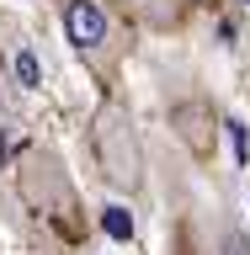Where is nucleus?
<instances>
[{
    "instance_id": "nucleus-1",
    "label": "nucleus",
    "mask_w": 250,
    "mask_h": 255,
    "mask_svg": "<svg viewBox=\"0 0 250 255\" xmlns=\"http://www.w3.org/2000/svg\"><path fill=\"white\" fill-rule=\"evenodd\" d=\"M64 32H69V43H75V53L85 59L91 75H101V80L117 75L128 32L107 0H64Z\"/></svg>"
},
{
    "instance_id": "nucleus-2",
    "label": "nucleus",
    "mask_w": 250,
    "mask_h": 255,
    "mask_svg": "<svg viewBox=\"0 0 250 255\" xmlns=\"http://www.w3.org/2000/svg\"><path fill=\"white\" fill-rule=\"evenodd\" d=\"M101 159H107V175L117 186H139V149H133V133H128L123 112L101 117Z\"/></svg>"
},
{
    "instance_id": "nucleus-3",
    "label": "nucleus",
    "mask_w": 250,
    "mask_h": 255,
    "mask_svg": "<svg viewBox=\"0 0 250 255\" xmlns=\"http://www.w3.org/2000/svg\"><path fill=\"white\" fill-rule=\"evenodd\" d=\"M123 5L139 16L144 27H155V32L181 27V16H187V0H123Z\"/></svg>"
},
{
    "instance_id": "nucleus-4",
    "label": "nucleus",
    "mask_w": 250,
    "mask_h": 255,
    "mask_svg": "<svg viewBox=\"0 0 250 255\" xmlns=\"http://www.w3.org/2000/svg\"><path fill=\"white\" fill-rule=\"evenodd\" d=\"M16 80H21V91H37L43 85V69H37V53L32 48H16Z\"/></svg>"
},
{
    "instance_id": "nucleus-5",
    "label": "nucleus",
    "mask_w": 250,
    "mask_h": 255,
    "mask_svg": "<svg viewBox=\"0 0 250 255\" xmlns=\"http://www.w3.org/2000/svg\"><path fill=\"white\" fill-rule=\"evenodd\" d=\"M107 229H112V234H117V239H123V234H133V218H123V213H117V207H112V218H107Z\"/></svg>"
},
{
    "instance_id": "nucleus-6",
    "label": "nucleus",
    "mask_w": 250,
    "mask_h": 255,
    "mask_svg": "<svg viewBox=\"0 0 250 255\" xmlns=\"http://www.w3.org/2000/svg\"><path fill=\"white\" fill-rule=\"evenodd\" d=\"M187 5H203V0H187Z\"/></svg>"
},
{
    "instance_id": "nucleus-7",
    "label": "nucleus",
    "mask_w": 250,
    "mask_h": 255,
    "mask_svg": "<svg viewBox=\"0 0 250 255\" xmlns=\"http://www.w3.org/2000/svg\"><path fill=\"white\" fill-rule=\"evenodd\" d=\"M240 5H250V0H240Z\"/></svg>"
}]
</instances>
